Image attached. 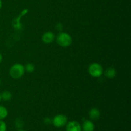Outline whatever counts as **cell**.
Returning a JSON list of instances; mask_svg holds the SVG:
<instances>
[{
  "mask_svg": "<svg viewBox=\"0 0 131 131\" xmlns=\"http://www.w3.org/2000/svg\"><path fill=\"white\" fill-rule=\"evenodd\" d=\"M59 131H61V130H59Z\"/></svg>",
  "mask_w": 131,
  "mask_h": 131,
  "instance_id": "ffe728a7",
  "label": "cell"
},
{
  "mask_svg": "<svg viewBox=\"0 0 131 131\" xmlns=\"http://www.w3.org/2000/svg\"><path fill=\"white\" fill-rule=\"evenodd\" d=\"M2 1L1 0H0V10H1V8H2Z\"/></svg>",
  "mask_w": 131,
  "mask_h": 131,
  "instance_id": "2e32d148",
  "label": "cell"
},
{
  "mask_svg": "<svg viewBox=\"0 0 131 131\" xmlns=\"http://www.w3.org/2000/svg\"><path fill=\"white\" fill-rule=\"evenodd\" d=\"M3 55L0 52V64L1 63V62L3 61Z\"/></svg>",
  "mask_w": 131,
  "mask_h": 131,
  "instance_id": "9a60e30c",
  "label": "cell"
},
{
  "mask_svg": "<svg viewBox=\"0 0 131 131\" xmlns=\"http://www.w3.org/2000/svg\"><path fill=\"white\" fill-rule=\"evenodd\" d=\"M88 73L93 78H99L103 74L104 70L102 65L98 63H93L88 67Z\"/></svg>",
  "mask_w": 131,
  "mask_h": 131,
  "instance_id": "3957f363",
  "label": "cell"
},
{
  "mask_svg": "<svg viewBox=\"0 0 131 131\" xmlns=\"http://www.w3.org/2000/svg\"><path fill=\"white\" fill-rule=\"evenodd\" d=\"M24 69H25V72L31 73L35 70V65L33 63H27L24 66Z\"/></svg>",
  "mask_w": 131,
  "mask_h": 131,
  "instance_id": "7c38bea8",
  "label": "cell"
},
{
  "mask_svg": "<svg viewBox=\"0 0 131 131\" xmlns=\"http://www.w3.org/2000/svg\"><path fill=\"white\" fill-rule=\"evenodd\" d=\"M55 39V35L54 33L52 31H47L44 33L42 35V42L45 43H51L54 42Z\"/></svg>",
  "mask_w": 131,
  "mask_h": 131,
  "instance_id": "8992f818",
  "label": "cell"
},
{
  "mask_svg": "<svg viewBox=\"0 0 131 131\" xmlns=\"http://www.w3.org/2000/svg\"><path fill=\"white\" fill-rule=\"evenodd\" d=\"M44 123H46V124H49L52 123V120H51L49 118H46L44 119Z\"/></svg>",
  "mask_w": 131,
  "mask_h": 131,
  "instance_id": "5bb4252c",
  "label": "cell"
},
{
  "mask_svg": "<svg viewBox=\"0 0 131 131\" xmlns=\"http://www.w3.org/2000/svg\"><path fill=\"white\" fill-rule=\"evenodd\" d=\"M68 122V118L66 115L63 114L56 115L52 120V124L57 128H61L65 127Z\"/></svg>",
  "mask_w": 131,
  "mask_h": 131,
  "instance_id": "277c9868",
  "label": "cell"
},
{
  "mask_svg": "<svg viewBox=\"0 0 131 131\" xmlns=\"http://www.w3.org/2000/svg\"><path fill=\"white\" fill-rule=\"evenodd\" d=\"M1 93H0V102H1Z\"/></svg>",
  "mask_w": 131,
  "mask_h": 131,
  "instance_id": "e0dca14e",
  "label": "cell"
},
{
  "mask_svg": "<svg viewBox=\"0 0 131 131\" xmlns=\"http://www.w3.org/2000/svg\"><path fill=\"white\" fill-rule=\"evenodd\" d=\"M6 124L3 120H0V131H6Z\"/></svg>",
  "mask_w": 131,
  "mask_h": 131,
  "instance_id": "4fadbf2b",
  "label": "cell"
},
{
  "mask_svg": "<svg viewBox=\"0 0 131 131\" xmlns=\"http://www.w3.org/2000/svg\"><path fill=\"white\" fill-rule=\"evenodd\" d=\"M56 42L60 46L63 47H69L72 44V37L66 32L60 33L56 37Z\"/></svg>",
  "mask_w": 131,
  "mask_h": 131,
  "instance_id": "7a4b0ae2",
  "label": "cell"
},
{
  "mask_svg": "<svg viewBox=\"0 0 131 131\" xmlns=\"http://www.w3.org/2000/svg\"><path fill=\"white\" fill-rule=\"evenodd\" d=\"M18 131H26V130H19Z\"/></svg>",
  "mask_w": 131,
  "mask_h": 131,
  "instance_id": "ac0fdd59",
  "label": "cell"
},
{
  "mask_svg": "<svg viewBox=\"0 0 131 131\" xmlns=\"http://www.w3.org/2000/svg\"><path fill=\"white\" fill-rule=\"evenodd\" d=\"M8 115V110L4 106L0 105V120H3Z\"/></svg>",
  "mask_w": 131,
  "mask_h": 131,
  "instance_id": "8fae6325",
  "label": "cell"
},
{
  "mask_svg": "<svg viewBox=\"0 0 131 131\" xmlns=\"http://www.w3.org/2000/svg\"><path fill=\"white\" fill-rule=\"evenodd\" d=\"M116 69L113 67H109L105 70L104 75L109 79H113L116 76Z\"/></svg>",
  "mask_w": 131,
  "mask_h": 131,
  "instance_id": "9c48e42d",
  "label": "cell"
},
{
  "mask_svg": "<svg viewBox=\"0 0 131 131\" xmlns=\"http://www.w3.org/2000/svg\"><path fill=\"white\" fill-rule=\"evenodd\" d=\"M89 117L91 119V120H97L99 119L101 116V111L99 110L96 107L92 108L89 111Z\"/></svg>",
  "mask_w": 131,
  "mask_h": 131,
  "instance_id": "ba28073f",
  "label": "cell"
},
{
  "mask_svg": "<svg viewBox=\"0 0 131 131\" xmlns=\"http://www.w3.org/2000/svg\"><path fill=\"white\" fill-rule=\"evenodd\" d=\"M25 73V69L23 64L15 63L10 67L9 70L10 75L14 79H19L24 75Z\"/></svg>",
  "mask_w": 131,
  "mask_h": 131,
  "instance_id": "6da1fadb",
  "label": "cell"
},
{
  "mask_svg": "<svg viewBox=\"0 0 131 131\" xmlns=\"http://www.w3.org/2000/svg\"><path fill=\"white\" fill-rule=\"evenodd\" d=\"M66 126V131H82L81 125L77 121L68 122Z\"/></svg>",
  "mask_w": 131,
  "mask_h": 131,
  "instance_id": "5b68a950",
  "label": "cell"
},
{
  "mask_svg": "<svg viewBox=\"0 0 131 131\" xmlns=\"http://www.w3.org/2000/svg\"><path fill=\"white\" fill-rule=\"evenodd\" d=\"M0 84H1V79H0Z\"/></svg>",
  "mask_w": 131,
  "mask_h": 131,
  "instance_id": "d6986e66",
  "label": "cell"
},
{
  "mask_svg": "<svg viewBox=\"0 0 131 131\" xmlns=\"http://www.w3.org/2000/svg\"><path fill=\"white\" fill-rule=\"evenodd\" d=\"M1 100L7 102V101H10L12 99V94L9 91L5 90L1 93Z\"/></svg>",
  "mask_w": 131,
  "mask_h": 131,
  "instance_id": "30bf717a",
  "label": "cell"
},
{
  "mask_svg": "<svg viewBox=\"0 0 131 131\" xmlns=\"http://www.w3.org/2000/svg\"><path fill=\"white\" fill-rule=\"evenodd\" d=\"M82 131H94L95 124L90 120H86L81 125Z\"/></svg>",
  "mask_w": 131,
  "mask_h": 131,
  "instance_id": "52a82bcc",
  "label": "cell"
}]
</instances>
